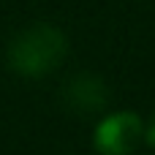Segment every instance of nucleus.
Masks as SVG:
<instances>
[{
	"mask_svg": "<svg viewBox=\"0 0 155 155\" xmlns=\"http://www.w3.org/2000/svg\"><path fill=\"white\" fill-rule=\"evenodd\" d=\"M142 136H144V125L139 114L134 112L109 114L95 128V150L101 155H128L136 150Z\"/></svg>",
	"mask_w": 155,
	"mask_h": 155,
	"instance_id": "obj_2",
	"label": "nucleus"
},
{
	"mask_svg": "<svg viewBox=\"0 0 155 155\" xmlns=\"http://www.w3.org/2000/svg\"><path fill=\"white\" fill-rule=\"evenodd\" d=\"M68 52L65 35L54 25H33L22 30L8 46V65L27 79L52 74Z\"/></svg>",
	"mask_w": 155,
	"mask_h": 155,
	"instance_id": "obj_1",
	"label": "nucleus"
},
{
	"mask_svg": "<svg viewBox=\"0 0 155 155\" xmlns=\"http://www.w3.org/2000/svg\"><path fill=\"white\" fill-rule=\"evenodd\" d=\"M147 142L155 144V120H153V125H150V131H147Z\"/></svg>",
	"mask_w": 155,
	"mask_h": 155,
	"instance_id": "obj_4",
	"label": "nucleus"
},
{
	"mask_svg": "<svg viewBox=\"0 0 155 155\" xmlns=\"http://www.w3.org/2000/svg\"><path fill=\"white\" fill-rule=\"evenodd\" d=\"M65 101L76 112H95L106 104V87L95 76H76L65 87Z\"/></svg>",
	"mask_w": 155,
	"mask_h": 155,
	"instance_id": "obj_3",
	"label": "nucleus"
}]
</instances>
